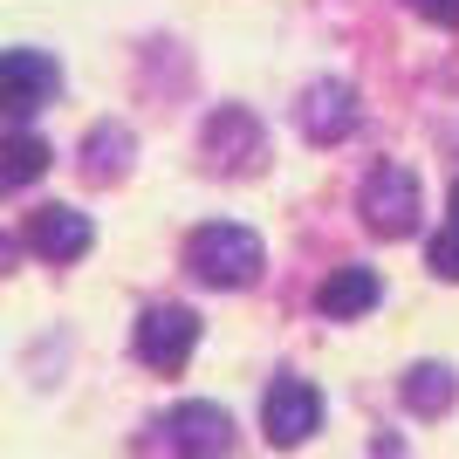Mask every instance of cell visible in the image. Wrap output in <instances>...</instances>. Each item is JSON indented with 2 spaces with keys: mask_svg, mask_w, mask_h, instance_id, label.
Instances as JSON below:
<instances>
[{
  "mask_svg": "<svg viewBox=\"0 0 459 459\" xmlns=\"http://www.w3.org/2000/svg\"><path fill=\"white\" fill-rule=\"evenodd\" d=\"M446 220H459V178H453V212H446Z\"/></svg>",
  "mask_w": 459,
  "mask_h": 459,
  "instance_id": "e0dca14e",
  "label": "cell"
},
{
  "mask_svg": "<svg viewBox=\"0 0 459 459\" xmlns=\"http://www.w3.org/2000/svg\"><path fill=\"white\" fill-rule=\"evenodd\" d=\"M90 212H76V206H41V212H28V247L41 254V261H82L90 254Z\"/></svg>",
  "mask_w": 459,
  "mask_h": 459,
  "instance_id": "52a82bcc",
  "label": "cell"
},
{
  "mask_svg": "<svg viewBox=\"0 0 459 459\" xmlns=\"http://www.w3.org/2000/svg\"><path fill=\"white\" fill-rule=\"evenodd\" d=\"M377 302H384L377 268H336L323 288H316V308H323L329 323H357V316H370Z\"/></svg>",
  "mask_w": 459,
  "mask_h": 459,
  "instance_id": "9c48e42d",
  "label": "cell"
},
{
  "mask_svg": "<svg viewBox=\"0 0 459 459\" xmlns=\"http://www.w3.org/2000/svg\"><path fill=\"white\" fill-rule=\"evenodd\" d=\"M165 439H172L178 459H233V419L220 404L192 398V404H178L172 419H165Z\"/></svg>",
  "mask_w": 459,
  "mask_h": 459,
  "instance_id": "8992f818",
  "label": "cell"
},
{
  "mask_svg": "<svg viewBox=\"0 0 459 459\" xmlns=\"http://www.w3.org/2000/svg\"><path fill=\"white\" fill-rule=\"evenodd\" d=\"M124 158H131V131H124V124H96L90 131V178L124 172Z\"/></svg>",
  "mask_w": 459,
  "mask_h": 459,
  "instance_id": "4fadbf2b",
  "label": "cell"
},
{
  "mask_svg": "<svg viewBox=\"0 0 459 459\" xmlns=\"http://www.w3.org/2000/svg\"><path fill=\"white\" fill-rule=\"evenodd\" d=\"M398 398H404V411H419V419H439L446 404L459 398V377L446 364H411L398 377Z\"/></svg>",
  "mask_w": 459,
  "mask_h": 459,
  "instance_id": "30bf717a",
  "label": "cell"
},
{
  "mask_svg": "<svg viewBox=\"0 0 459 459\" xmlns=\"http://www.w3.org/2000/svg\"><path fill=\"white\" fill-rule=\"evenodd\" d=\"M411 7H419L432 28H459V0H411Z\"/></svg>",
  "mask_w": 459,
  "mask_h": 459,
  "instance_id": "9a60e30c",
  "label": "cell"
},
{
  "mask_svg": "<svg viewBox=\"0 0 459 459\" xmlns=\"http://www.w3.org/2000/svg\"><path fill=\"white\" fill-rule=\"evenodd\" d=\"M62 90V69L41 48H0V117H35Z\"/></svg>",
  "mask_w": 459,
  "mask_h": 459,
  "instance_id": "3957f363",
  "label": "cell"
},
{
  "mask_svg": "<svg viewBox=\"0 0 459 459\" xmlns=\"http://www.w3.org/2000/svg\"><path fill=\"white\" fill-rule=\"evenodd\" d=\"M261 261L268 254H261L254 227H233V220H212V227H199L186 240V268L212 288H254L261 281Z\"/></svg>",
  "mask_w": 459,
  "mask_h": 459,
  "instance_id": "6da1fadb",
  "label": "cell"
},
{
  "mask_svg": "<svg viewBox=\"0 0 459 459\" xmlns=\"http://www.w3.org/2000/svg\"><path fill=\"white\" fill-rule=\"evenodd\" d=\"M192 343H199V316L192 308H178V302H165V308H144V323H137V357L152 370H186V357H192Z\"/></svg>",
  "mask_w": 459,
  "mask_h": 459,
  "instance_id": "5b68a950",
  "label": "cell"
},
{
  "mask_svg": "<svg viewBox=\"0 0 459 459\" xmlns=\"http://www.w3.org/2000/svg\"><path fill=\"white\" fill-rule=\"evenodd\" d=\"M261 425H268L274 446H302L316 425H323V391L308 377H274L268 398H261Z\"/></svg>",
  "mask_w": 459,
  "mask_h": 459,
  "instance_id": "277c9868",
  "label": "cell"
},
{
  "mask_svg": "<svg viewBox=\"0 0 459 459\" xmlns=\"http://www.w3.org/2000/svg\"><path fill=\"white\" fill-rule=\"evenodd\" d=\"M357 212H364V227L384 233V240H404V233L419 227V178L404 172V165H377V172L364 178V199H357Z\"/></svg>",
  "mask_w": 459,
  "mask_h": 459,
  "instance_id": "7a4b0ae2",
  "label": "cell"
},
{
  "mask_svg": "<svg viewBox=\"0 0 459 459\" xmlns=\"http://www.w3.org/2000/svg\"><path fill=\"white\" fill-rule=\"evenodd\" d=\"M425 261H432V274L459 281V220H446V227L432 233V247H425Z\"/></svg>",
  "mask_w": 459,
  "mask_h": 459,
  "instance_id": "5bb4252c",
  "label": "cell"
},
{
  "mask_svg": "<svg viewBox=\"0 0 459 459\" xmlns=\"http://www.w3.org/2000/svg\"><path fill=\"white\" fill-rule=\"evenodd\" d=\"M206 152H212V165H227V152H240V165H254L261 158V124L247 110H220L206 124Z\"/></svg>",
  "mask_w": 459,
  "mask_h": 459,
  "instance_id": "7c38bea8",
  "label": "cell"
},
{
  "mask_svg": "<svg viewBox=\"0 0 459 459\" xmlns=\"http://www.w3.org/2000/svg\"><path fill=\"white\" fill-rule=\"evenodd\" d=\"M302 131L316 137V144H343L350 131H357V90L350 82H308L302 90Z\"/></svg>",
  "mask_w": 459,
  "mask_h": 459,
  "instance_id": "ba28073f",
  "label": "cell"
},
{
  "mask_svg": "<svg viewBox=\"0 0 459 459\" xmlns=\"http://www.w3.org/2000/svg\"><path fill=\"white\" fill-rule=\"evenodd\" d=\"M48 144H41L35 131H7L0 137V192H21V186H35L41 172H48Z\"/></svg>",
  "mask_w": 459,
  "mask_h": 459,
  "instance_id": "8fae6325",
  "label": "cell"
},
{
  "mask_svg": "<svg viewBox=\"0 0 459 459\" xmlns=\"http://www.w3.org/2000/svg\"><path fill=\"white\" fill-rule=\"evenodd\" d=\"M14 268V240H7V233H0V274Z\"/></svg>",
  "mask_w": 459,
  "mask_h": 459,
  "instance_id": "2e32d148",
  "label": "cell"
}]
</instances>
